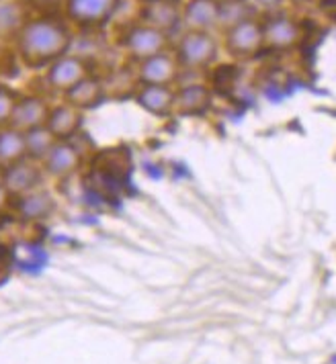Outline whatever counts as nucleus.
<instances>
[{"label":"nucleus","mask_w":336,"mask_h":364,"mask_svg":"<svg viewBox=\"0 0 336 364\" xmlns=\"http://www.w3.org/2000/svg\"><path fill=\"white\" fill-rule=\"evenodd\" d=\"M70 41V31L60 21L35 18L27 21L19 31V53L27 66L39 68L66 55Z\"/></svg>","instance_id":"f257e3e1"},{"label":"nucleus","mask_w":336,"mask_h":364,"mask_svg":"<svg viewBox=\"0 0 336 364\" xmlns=\"http://www.w3.org/2000/svg\"><path fill=\"white\" fill-rule=\"evenodd\" d=\"M265 48V25L254 18H244L226 29V50L236 60H251Z\"/></svg>","instance_id":"f03ea898"},{"label":"nucleus","mask_w":336,"mask_h":364,"mask_svg":"<svg viewBox=\"0 0 336 364\" xmlns=\"http://www.w3.org/2000/svg\"><path fill=\"white\" fill-rule=\"evenodd\" d=\"M218 58V43L209 31H189L181 37L177 48V60L183 68L201 70L211 66Z\"/></svg>","instance_id":"7ed1b4c3"},{"label":"nucleus","mask_w":336,"mask_h":364,"mask_svg":"<svg viewBox=\"0 0 336 364\" xmlns=\"http://www.w3.org/2000/svg\"><path fill=\"white\" fill-rule=\"evenodd\" d=\"M43 166L35 160H21L17 164L6 166L2 168V176L0 182L6 186V191L11 193L13 199H19L27 193H31L35 188H41V181H43Z\"/></svg>","instance_id":"20e7f679"},{"label":"nucleus","mask_w":336,"mask_h":364,"mask_svg":"<svg viewBox=\"0 0 336 364\" xmlns=\"http://www.w3.org/2000/svg\"><path fill=\"white\" fill-rule=\"evenodd\" d=\"M123 46L130 51L132 58L144 62L148 58H154V55L167 51L168 37L164 31L144 23V25H137V27L127 31L125 39H123Z\"/></svg>","instance_id":"39448f33"},{"label":"nucleus","mask_w":336,"mask_h":364,"mask_svg":"<svg viewBox=\"0 0 336 364\" xmlns=\"http://www.w3.org/2000/svg\"><path fill=\"white\" fill-rule=\"evenodd\" d=\"M179 60L164 53H158L140 62L137 80L142 84H158V86H172L179 78Z\"/></svg>","instance_id":"423d86ee"},{"label":"nucleus","mask_w":336,"mask_h":364,"mask_svg":"<svg viewBox=\"0 0 336 364\" xmlns=\"http://www.w3.org/2000/svg\"><path fill=\"white\" fill-rule=\"evenodd\" d=\"M84 78H88V66L80 58H72V55H62L60 60H56L48 72V82L51 88L64 95L78 82H83Z\"/></svg>","instance_id":"0eeeda50"},{"label":"nucleus","mask_w":336,"mask_h":364,"mask_svg":"<svg viewBox=\"0 0 336 364\" xmlns=\"http://www.w3.org/2000/svg\"><path fill=\"white\" fill-rule=\"evenodd\" d=\"M174 97L177 90L172 86L158 84H142L135 92V102L154 117H168L174 113Z\"/></svg>","instance_id":"6e6552de"},{"label":"nucleus","mask_w":336,"mask_h":364,"mask_svg":"<svg viewBox=\"0 0 336 364\" xmlns=\"http://www.w3.org/2000/svg\"><path fill=\"white\" fill-rule=\"evenodd\" d=\"M15 211L27 223L46 221L56 211V199H53V195H51L50 191L35 188L31 193L15 199Z\"/></svg>","instance_id":"1a4fd4ad"},{"label":"nucleus","mask_w":336,"mask_h":364,"mask_svg":"<svg viewBox=\"0 0 336 364\" xmlns=\"http://www.w3.org/2000/svg\"><path fill=\"white\" fill-rule=\"evenodd\" d=\"M50 107L48 102L39 97H25V99H19L17 109L13 113L11 119V127H15L19 132L27 133L37 127H43L48 123V117H50Z\"/></svg>","instance_id":"9d476101"},{"label":"nucleus","mask_w":336,"mask_h":364,"mask_svg":"<svg viewBox=\"0 0 336 364\" xmlns=\"http://www.w3.org/2000/svg\"><path fill=\"white\" fill-rule=\"evenodd\" d=\"M219 0H189L183 9V21L189 31H211L216 25H219Z\"/></svg>","instance_id":"9b49d317"},{"label":"nucleus","mask_w":336,"mask_h":364,"mask_svg":"<svg viewBox=\"0 0 336 364\" xmlns=\"http://www.w3.org/2000/svg\"><path fill=\"white\" fill-rule=\"evenodd\" d=\"M41 166L46 174H50L53 178H68L80 166V151L70 141H58L50 151V156L41 162Z\"/></svg>","instance_id":"f8f14e48"},{"label":"nucleus","mask_w":336,"mask_h":364,"mask_svg":"<svg viewBox=\"0 0 336 364\" xmlns=\"http://www.w3.org/2000/svg\"><path fill=\"white\" fill-rule=\"evenodd\" d=\"M119 0H68V15L80 25L105 23L117 9Z\"/></svg>","instance_id":"ddd939ff"},{"label":"nucleus","mask_w":336,"mask_h":364,"mask_svg":"<svg viewBox=\"0 0 336 364\" xmlns=\"http://www.w3.org/2000/svg\"><path fill=\"white\" fill-rule=\"evenodd\" d=\"M46 127L53 133L58 141H70L83 127V111H78L72 105H60L53 107L48 117Z\"/></svg>","instance_id":"4468645a"},{"label":"nucleus","mask_w":336,"mask_h":364,"mask_svg":"<svg viewBox=\"0 0 336 364\" xmlns=\"http://www.w3.org/2000/svg\"><path fill=\"white\" fill-rule=\"evenodd\" d=\"M211 105V90L203 84H187L177 90L174 113L183 117L203 115Z\"/></svg>","instance_id":"2eb2a0df"},{"label":"nucleus","mask_w":336,"mask_h":364,"mask_svg":"<svg viewBox=\"0 0 336 364\" xmlns=\"http://www.w3.org/2000/svg\"><path fill=\"white\" fill-rule=\"evenodd\" d=\"M302 31L295 21L289 17H277L265 25V48L277 51L291 50L298 46Z\"/></svg>","instance_id":"dca6fc26"},{"label":"nucleus","mask_w":336,"mask_h":364,"mask_svg":"<svg viewBox=\"0 0 336 364\" xmlns=\"http://www.w3.org/2000/svg\"><path fill=\"white\" fill-rule=\"evenodd\" d=\"M27 158V146H25V133L15 127H2L0 129V166L6 168L17 164Z\"/></svg>","instance_id":"f3484780"},{"label":"nucleus","mask_w":336,"mask_h":364,"mask_svg":"<svg viewBox=\"0 0 336 364\" xmlns=\"http://www.w3.org/2000/svg\"><path fill=\"white\" fill-rule=\"evenodd\" d=\"M179 17H183V13H179L174 0H156V2H148V6H146V11H144L146 25L156 27V29H160V31H164V33L179 23Z\"/></svg>","instance_id":"a211bd4d"},{"label":"nucleus","mask_w":336,"mask_h":364,"mask_svg":"<svg viewBox=\"0 0 336 364\" xmlns=\"http://www.w3.org/2000/svg\"><path fill=\"white\" fill-rule=\"evenodd\" d=\"M105 97V90H103V84L95 78H84L83 82H78L72 90L66 92L68 105L76 107L78 111H86V109H93L97 107Z\"/></svg>","instance_id":"6ab92c4d"},{"label":"nucleus","mask_w":336,"mask_h":364,"mask_svg":"<svg viewBox=\"0 0 336 364\" xmlns=\"http://www.w3.org/2000/svg\"><path fill=\"white\" fill-rule=\"evenodd\" d=\"M56 144H58V139L53 137V133H51L46 125L25 133L27 158H29V160H35V162H39V164L50 156V151L53 149Z\"/></svg>","instance_id":"aec40b11"},{"label":"nucleus","mask_w":336,"mask_h":364,"mask_svg":"<svg viewBox=\"0 0 336 364\" xmlns=\"http://www.w3.org/2000/svg\"><path fill=\"white\" fill-rule=\"evenodd\" d=\"M17 92L11 90V88L4 86V84H0V129L11 125V119H13L15 109H17Z\"/></svg>","instance_id":"412c9836"},{"label":"nucleus","mask_w":336,"mask_h":364,"mask_svg":"<svg viewBox=\"0 0 336 364\" xmlns=\"http://www.w3.org/2000/svg\"><path fill=\"white\" fill-rule=\"evenodd\" d=\"M23 15H21V9L17 4H0V31H13L21 27L23 29Z\"/></svg>","instance_id":"4be33fe9"},{"label":"nucleus","mask_w":336,"mask_h":364,"mask_svg":"<svg viewBox=\"0 0 336 364\" xmlns=\"http://www.w3.org/2000/svg\"><path fill=\"white\" fill-rule=\"evenodd\" d=\"M11 199H13V197H11V193H9V191H6V186L0 182V213L9 207Z\"/></svg>","instance_id":"5701e85b"},{"label":"nucleus","mask_w":336,"mask_h":364,"mask_svg":"<svg viewBox=\"0 0 336 364\" xmlns=\"http://www.w3.org/2000/svg\"><path fill=\"white\" fill-rule=\"evenodd\" d=\"M258 6H263V9H277V6H281L283 4V0H254Z\"/></svg>","instance_id":"b1692460"},{"label":"nucleus","mask_w":336,"mask_h":364,"mask_svg":"<svg viewBox=\"0 0 336 364\" xmlns=\"http://www.w3.org/2000/svg\"><path fill=\"white\" fill-rule=\"evenodd\" d=\"M324 2H330V4H336V0H324Z\"/></svg>","instance_id":"393cba45"},{"label":"nucleus","mask_w":336,"mask_h":364,"mask_svg":"<svg viewBox=\"0 0 336 364\" xmlns=\"http://www.w3.org/2000/svg\"><path fill=\"white\" fill-rule=\"evenodd\" d=\"M146 2H156V0H146Z\"/></svg>","instance_id":"a878e982"}]
</instances>
